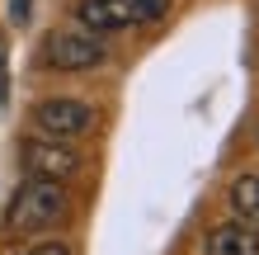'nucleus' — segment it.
<instances>
[{
    "label": "nucleus",
    "instance_id": "2",
    "mask_svg": "<svg viewBox=\"0 0 259 255\" xmlns=\"http://www.w3.org/2000/svg\"><path fill=\"white\" fill-rule=\"evenodd\" d=\"M170 14V0H80L75 19L90 33H127V28L156 24Z\"/></svg>",
    "mask_w": 259,
    "mask_h": 255
},
{
    "label": "nucleus",
    "instance_id": "7",
    "mask_svg": "<svg viewBox=\"0 0 259 255\" xmlns=\"http://www.w3.org/2000/svg\"><path fill=\"white\" fill-rule=\"evenodd\" d=\"M231 213H236V222L259 227V175H254V170L231 179Z\"/></svg>",
    "mask_w": 259,
    "mask_h": 255
},
{
    "label": "nucleus",
    "instance_id": "8",
    "mask_svg": "<svg viewBox=\"0 0 259 255\" xmlns=\"http://www.w3.org/2000/svg\"><path fill=\"white\" fill-rule=\"evenodd\" d=\"M5 95H10V43L0 38V109H5Z\"/></svg>",
    "mask_w": 259,
    "mask_h": 255
},
{
    "label": "nucleus",
    "instance_id": "1",
    "mask_svg": "<svg viewBox=\"0 0 259 255\" xmlns=\"http://www.w3.org/2000/svg\"><path fill=\"white\" fill-rule=\"evenodd\" d=\"M62 217H66V185H57V179H33V175H28L24 185L10 194L0 227H5L10 241H24V236H38V232L57 227Z\"/></svg>",
    "mask_w": 259,
    "mask_h": 255
},
{
    "label": "nucleus",
    "instance_id": "10",
    "mask_svg": "<svg viewBox=\"0 0 259 255\" xmlns=\"http://www.w3.org/2000/svg\"><path fill=\"white\" fill-rule=\"evenodd\" d=\"M10 19L14 24H28V0H14V5H10Z\"/></svg>",
    "mask_w": 259,
    "mask_h": 255
},
{
    "label": "nucleus",
    "instance_id": "6",
    "mask_svg": "<svg viewBox=\"0 0 259 255\" xmlns=\"http://www.w3.org/2000/svg\"><path fill=\"white\" fill-rule=\"evenodd\" d=\"M203 255H259V227L250 222H222L207 232Z\"/></svg>",
    "mask_w": 259,
    "mask_h": 255
},
{
    "label": "nucleus",
    "instance_id": "5",
    "mask_svg": "<svg viewBox=\"0 0 259 255\" xmlns=\"http://www.w3.org/2000/svg\"><path fill=\"white\" fill-rule=\"evenodd\" d=\"M19 161L33 179H57L66 185L71 175H80V156H75L71 142H48V137H28L19 147Z\"/></svg>",
    "mask_w": 259,
    "mask_h": 255
},
{
    "label": "nucleus",
    "instance_id": "4",
    "mask_svg": "<svg viewBox=\"0 0 259 255\" xmlns=\"http://www.w3.org/2000/svg\"><path fill=\"white\" fill-rule=\"evenodd\" d=\"M104 62H109V48L90 28H52L38 48V66L48 71H95Z\"/></svg>",
    "mask_w": 259,
    "mask_h": 255
},
{
    "label": "nucleus",
    "instance_id": "3",
    "mask_svg": "<svg viewBox=\"0 0 259 255\" xmlns=\"http://www.w3.org/2000/svg\"><path fill=\"white\" fill-rule=\"evenodd\" d=\"M99 123V114H95V104H85V99H66V95H57V99H38L33 104V114H28V128H33V137H48V142H80L90 137Z\"/></svg>",
    "mask_w": 259,
    "mask_h": 255
},
{
    "label": "nucleus",
    "instance_id": "9",
    "mask_svg": "<svg viewBox=\"0 0 259 255\" xmlns=\"http://www.w3.org/2000/svg\"><path fill=\"white\" fill-rule=\"evenodd\" d=\"M19 255H71V246H66V241H38V246L19 250Z\"/></svg>",
    "mask_w": 259,
    "mask_h": 255
}]
</instances>
